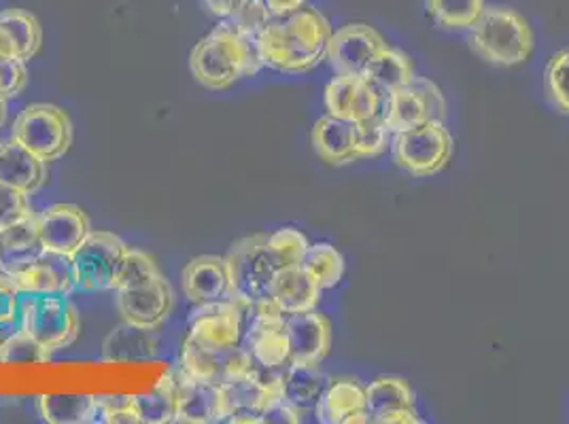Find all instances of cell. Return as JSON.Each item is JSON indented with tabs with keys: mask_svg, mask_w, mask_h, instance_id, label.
I'll return each instance as SVG.
<instances>
[{
	"mask_svg": "<svg viewBox=\"0 0 569 424\" xmlns=\"http://www.w3.org/2000/svg\"><path fill=\"white\" fill-rule=\"evenodd\" d=\"M366 401L370 423L380 424V421L396 412L417 410V395L410 382L402 376L375 377L366 386Z\"/></svg>",
	"mask_w": 569,
	"mask_h": 424,
	"instance_id": "obj_29",
	"label": "cell"
},
{
	"mask_svg": "<svg viewBox=\"0 0 569 424\" xmlns=\"http://www.w3.org/2000/svg\"><path fill=\"white\" fill-rule=\"evenodd\" d=\"M468 46L489 64L519 67L531 58L536 37L519 11L510 7H485L470 28Z\"/></svg>",
	"mask_w": 569,
	"mask_h": 424,
	"instance_id": "obj_4",
	"label": "cell"
},
{
	"mask_svg": "<svg viewBox=\"0 0 569 424\" xmlns=\"http://www.w3.org/2000/svg\"><path fill=\"white\" fill-rule=\"evenodd\" d=\"M158 351L153 331H144L134 325H123L113 331L102 346L107 361H137V359H151Z\"/></svg>",
	"mask_w": 569,
	"mask_h": 424,
	"instance_id": "obj_33",
	"label": "cell"
},
{
	"mask_svg": "<svg viewBox=\"0 0 569 424\" xmlns=\"http://www.w3.org/2000/svg\"><path fill=\"white\" fill-rule=\"evenodd\" d=\"M22 293L9 274L0 272V327H13L20 321Z\"/></svg>",
	"mask_w": 569,
	"mask_h": 424,
	"instance_id": "obj_44",
	"label": "cell"
},
{
	"mask_svg": "<svg viewBox=\"0 0 569 424\" xmlns=\"http://www.w3.org/2000/svg\"><path fill=\"white\" fill-rule=\"evenodd\" d=\"M323 289L310 276L309 270L300 265H289L277 270L272 286H270V302L277 310L287 314H300L317 310L321 302Z\"/></svg>",
	"mask_w": 569,
	"mask_h": 424,
	"instance_id": "obj_22",
	"label": "cell"
},
{
	"mask_svg": "<svg viewBox=\"0 0 569 424\" xmlns=\"http://www.w3.org/2000/svg\"><path fill=\"white\" fill-rule=\"evenodd\" d=\"M389 43L377 28L347 24L333 30L326 62L336 74H363L377 53Z\"/></svg>",
	"mask_w": 569,
	"mask_h": 424,
	"instance_id": "obj_15",
	"label": "cell"
},
{
	"mask_svg": "<svg viewBox=\"0 0 569 424\" xmlns=\"http://www.w3.org/2000/svg\"><path fill=\"white\" fill-rule=\"evenodd\" d=\"M485 7V0H426L429 18L445 30H470Z\"/></svg>",
	"mask_w": 569,
	"mask_h": 424,
	"instance_id": "obj_34",
	"label": "cell"
},
{
	"mask_svg": "<svg viewBox=\"0 0 569 424\" xmlns=\"http://www.w3.org/2000/svg\"><path fill=\"white\" fill-rule=\"evenodd\" d=\"M48 354L43 353L24 331L11 333L0 351V361L2 363H20V361H46Z\"/></svg>",
	"mask_w": 569,
	"mask_h": 424,
	"instance_id": "obj_41",
	"label": "cell"
},
{
	"mask_svg": "<svg viewBox=\"0 0 569 424\" xmlns=\"http://www.w3.org/2000/svg\"><path fill=\"white\" fill-rule=\"evenodd\" d=\"M391 132L382 123V119L375 118L357 123V158L372 160L391 144Z\"/></svg>",
	"mask_w": 569,
	"mask_h": 424,
	"instance_id": "obj_38",
	"label": "cell"
},
{
	"mask_svg": "<svg viewBox=\"0 0 569 424\" xmlns=\"http://www.w3.org/2000/svg\"><path fill=\"white\" fill-rule=\"evenodd\" d=\"M253 363L263 370H283L289 363V335L281 310L266 304L251 307L242 342Z\"/></svg>",
	"mask_w": 569,
	"mask_h": 424,
	"instance_id": "obj_13",
	"label": "cell"
},
{
	"mask_svg": "<svg viewBox=\"0 0 569 424\" xmlns=\"http://www.w3.org/2000/svg\"><path fill=\"white\" fill-rule=\"evenodd\" d=\"M272 20L268 7L263 0H247L237 13L228 20V24L234 26L242 34L256 39L263 26Z\"/></svg>",
	"mask_w": 569,
	"mask_h": 424,
	"instance_id": "obj_40",
	"label": "cell"
},
{
	"mask_svg": "<svg viewBox=\"0 0 569 424\" xmlns=\"http://www.w3.org/2000/svg\"><path fill=\"white\" fill-rule=\"evenodd\" d=\"M332 32V24L323 13L302 7L283 18H272L253 41L263 67L302 74L326 62Z\"/></svg>",
	"mask_w": 569,
	"mask_h": 424,
	"instance_id": "obj_1",
	"label": "cell"
},
{
	"mask_svg": "<svg viewBox=\"0 0 569 424\" xmlns=\"http://www.w3.org/2000/svg\"><path fill=\"white\" fill-rule=\"evenodd\" d=\"M128 251L130 246L118 234L92 230L69 258L74 289L116 291Z\"/></svg>",
	"mask_w": 569,
	"mask_h": 424,
	"instance_id": "obj_7",
	"label": "cell"
},
{
	"mask_svg": "<svg viewBox=\"0 0 569 424\" xmlns=\"http://www.w3.org/2000/svg\"><path fill=\"white\" fill-rule=\"evenodd\" d=\"M177 386V423H221L219 386L186 376L181 370L174 374Z\"/></svg>",
	"mask_w": 569,
	"mask_h": 424,
	"instance_id": "obj_27",
	"label": "cell"
},
{
	"mask_svg": "<svg viewBox=\"0 0 569 424\" xmlns=\"http://www.w3.org/2000/svg\"><path fill=\"white\" fill-rule=\"evenodd\" d=\"M546 94L552 104L569 115V49L559 51L550 58L546 67Z\"/></svg>",
	"mask_w": 569,
	"mask_h": 424,
	"instance_id": "obj_37",
	"label": "cell"
},
{
	"mask_svg": "<svg viewBox=\"0 0 569 424\" xmlns=\"http://www.w3.org/2000/svg\"><path fill=\"white\" fill-rule=\"evenodd\" d=\"M315 418L317 423L323 424L370 423L366 388L356 380L330 382L315 407Z\"/></svg>",
	"mask_w": 569,
	"mask_h": 424,
	"instance_id": "obj_23",
	"label": "cell"
},
{
	"mask_svg": "<svg viewBox=\"0 0 569 424\" xmlns=\"http://www.w3.org/2000/svg\"><path fill=\"white\" fill-rule=\"evenodd\" d=\"M272 18H283L307 4V0H263Z\"/></svg>",
	"mask_w": 569,
	"mask_h": 424,
	"instance_id": "obj_47",
	"label": "cell"
},
{
	"mask_svg": "<svg viewBox=\"0 0 569 424\" xmlns=\"http://www.w3.org/2000/svg\"><path fill=\"white\" fill-rule=\"evenodd\" d=\"M447 98L427 77H415L410 85L385 95L380 119L391 134L412 130L426 121L447 119Z\"/></svg>",
	"mask_w": 569,
	"mask_h": 424,
	"instance_id": "obj_10",
	"label": "cell"
},
{
	"mask_svg": "<svg viewBox=\"0 0 569 424\" xmlns=\"http://www.w3.org/2000/svg\"><path fill=\"white\" fill-rule=\"evenodd\" d=\"M452 147L445 121H426L412 130L398 132L389 144L396 165L419 179L442 172L451 162Z\"/></svg>",
	"mask_w": 569,
	"mask_h": 424,
	"instance_id": "obj_8",
	"label": "cell"
},
{
	"mask_svg": "<svg viewBox=\"0 0 569 424\" xmlns=\"http://www.w3.org/2000/svg\"><path fill=\"white\" fill-rule=\"evenodd\" d=\"M7 337H9V335H7V327H0V351H2V344H4Z\"/></svg>",
	"mask_w": 569,
	"mask_h": 424,
	"instance_id": "obj_49",
	"label": "cell"
},
{
	"mask_svg": "<svg viewBox=\"0 0 569 424\" xmlns=\"http://www.w3.org/2000/svg\"><path fill=\"white\" fill-rule=\"evenodd\" d=\"M48 183V162L28 151L24 144L0 141V185L32 195Z\"/></svg>",
	"mask_w": 569,
	"mask_h": 424,
	"instance_id": "obj_21",
	"label": "cell"
},
{
	"mask_svg": "<svg viewBox=\"0 0 569 424\" xmlns=\"http://www.w3.org/2000/svg\"><path fill=\"white\" fill-rule=\"evenodd\" d=\"M302 265L309 270L310 276L319 283L323 291L340 283L345 276V267H347L342 253L330 242L310 244Z\"/></svg>",
	"mask_w": 569,
	"mask_h": 424,
	"instance_id": "obj_35",
	"label": "cell"
},
{
	"mask_svg": "<svg viewBox=\"0 0 569 424\" xmlns=\"http://www.w3.org/2000/svg\"><path fill=\"white\" fill-rule=\"evenodd\" d=\"M363 77L379 90L380 94L387 95L410 85L417 72H415L412 60L403 51L387 46L368 64Z\"/></svg>",
	"mask_w": 569,
	"mask_h": 424,
	"instance_id": "obj_31",
	"label": "cell"
},
{
	"mask_svg": "<svg viewBox=\"0 0 569 424\" xmlns=\"http://www.w3.org/2000/svg\"><path fill=\"white\" fill-rule=\"evenodd\" d=\"M266 236L268 234L242 238L230 246L228 255H223L234 297L251 307L272 304L270 286L277 267L266 251Z\"/></svg>",
	"mask_w": 569,
	"mask_h": 424,
	"instance_id": "obj_9",
	"label": "cell"
},
{
	"mask_svg": "<svg viewBox=\"0 0 569 424\" xmlns=\"http://www.w3.org/2000/svg\"><path fill=\"white\" fill-rule=\"evenodd\" d=\"M251 306L237 297L202 304L191 312L188 340L213 351H228L242 342Z\"/></svg>",
	"mask_w": 569,
	"mask_h": 424,
	"instance_id": "obj_11",
	"label": "cell"
},
{
	"mask_svg": "<svg viewBox=\"0 0 569 424\" xmlns=\"http://www.w3.org/2000/svg\"><path fill=\"white\" fill-rule=\"evenodd\" d=\"M309 238L296 228H283L266 236V251L277 270L300 265L309 251Z\"/></svg>",
	"mask_w": 569,
	"mask_h": 424,
	"instance_id": "obj_36",
	"label": "cell"
},
{
	"mask_svg": "<svg viewBox=\"0 0 569 424\" xmlns=\"http://www.w3.org/2000/svg\"><path fill=\"white\" fill-rule=\"evenodd\" d=\"M46 253L39 232V214L32 212L22 221L0 230V272L16 276L28 270Z\"/></svg>",
	"mask_w": 569,
	"mask_h": 424,
	"instance_id": "obj_20",
	"label": "cell"
},
{
	"mask_svg": "<svg viewBox=\"0 0 569 424\" xmlns=\"http://www.w3.org/2000/svg\"><path fill=\"white\" fill-rule=\"evenodd\" d=\"M98 423L139 424L134 395H96Z\"/></svg>",
	"mask_w": 569,
	"mask_h": 424,
	"instance_id": "obj_39",
	"label": "cell"
},
{
	"mask_svg": "<svg viewBox=\"0 0 569 424\" xmlns=\"http://www.w3.org/2000/svg\"><path fill=\"white\" fill-rule=\"evenodd\" d=\"M134 407L141 424L177 423L174 374L162 377L151 391L134 395Z\"/></svg>",
	"mask_w": 569,
	"mask_h": 424,
	"instance_id": "obj_32",
	"label": "cell"
},
{
	"mask_svg": "<svg viewBox=\"0 0 569 424\" xmlns=\"http://www.w3.org/2000/svg\"><path fill=\"white\" fill-rule=\"evenodd\" d=\"M256 367L251 354L244 351L242 344H238L234 349L228 351H213V349H204L196 342H191L186 337L183 349H181V363L179 370L186 376L207 382V384H223L232 377L242 376L247 372H251Z\"/></svg>",
	"mask_w": 569,
	"mask_h": 424,
	"instance_id": "obj_14",
	"label": "cell"
},
{
	"mask_svg": "<svg viewBox=\"0 0 569 424\" xmlns=\"http://www.w3.org/2000/svg\"><path fill=\"white\" fill-rule=\"evenodd\" d=\"M289 363H321L332 351V323L319 310L284 316Z\"/></svg>",
	"mask_w": 569,
	"mask_h": 424,
	"instance_id": "obj_18",
	"label": "cell"
},
{
	"mask_svg": "<svg viewBox=\"0 0 569 424\" xmlns=\"http://www.w3.org/2000/svg\"><path fill=\"white\" fill-rule=\"evenodd\" d=\"M41 418L49 424H96L98 403L96 395L86 393H58L41 395L37 400Z\"/></svg>",
	"mask_w": 569,
	"mask_h": 424,
	"instance_id": "obj_30",
	"label": "cell"
},
{
	"mask_svg": "<svg viewBox=\"0 0 569 424\" xmlns=\"http://www.w3.org/2000/svg\"><path fill=\"white\" fill-rule=\"evenodd\" d=\"M20 331L49 356L77 342L81 316L67 295H22Z\"/></svg>",
	"mask_w": 569,
	"mask_h": 424,
	"instance_id": "obj_5",
	"label": "cell"
},
{
	"mask_svg": "<svg viewBox=\"0 0 569 424\" xmlns=\"http://www.w3.org/2000/svg\"><path fill=\"white\" fill-rule=\"evenodd\" d=\"M181 284L186 297L193 306L234 297L228 263L221 255L193 258L181 272Z\"/></svg>",
	"mask_w": 569,
	"mask_h": 424,
	"instance_id": "obj_19",
	"label": "cell"
},
{
	"mask_svg": "<svg viewBox=\"0 0 569 424\" xmlns=\"http://www.w3.org/2000/svg\"><path fill=\"white\" fill-rule=\"evenodd\" d=\"M43 46V28L26 9L0 11V55L30 62Z\"/></svg>",
	"mask_w": 569,
	"mask_h": 424,
	"instance_id": "obj_26",
	"label": "cell"
},
{
	"mask_svg": "<svg viewBox=\"0 0 569 424\" xmlns=\"http://www.w3.org/2000/svg\"><path fill=\"white\" fill-rule=\"evenodd\" d=\"M28 85V71L26 62L0 55V95L16 98L22 94Z\"/></svg>",
	"mask_w": 569,
	"mask_h": 424,
	"instance_id": "obj_43",
	"label": "cell"
},
{
	"mask_svg": "<svg viewBox=\"0 0 569 424\" xmlns=\"http://www.w3.org/2000/svg\"><path fill=\"white\" fill-rule=\"evenodd\" d=\"M11 139L24 144L43 162H58L71 151L74 141V128L64 109L56 104H28L13 121Z\"/></svg>",
	"mask_w": 569,
	"mask_h": 424,
	"instance_id": "obj_6",
	"label": "cell"
},
{
	"mask_svg": "<svg viewBox=\"0 0 569 424\" xmlns=\"http://www.w3.org/2000/svg\"><path fill=\"white\" fill-rule=\"evenodd\" d=\"M298 424L302 423V414L287 403L283 397V388L268 401L263 414H261V424Z\"/></svg>",
	"mask_w": 569,
	"mask_h": 424,
	"instance_id": "obj_45",
	"label": "cell"
},
{
	"mask_svg": "<svg viewBox=\"0 0 569 424\" xmlns=\"http://www.w3.org/2000/svg\"><path fill=\"white\" fill-rule=\"evenodd\" d=\"M4 119H7V98L0 95V128L4 125Z\"/></svg>",
	"mask_w": 569,
	"mask_h": 424,
	"instance_id": "obj_48",
	"label": "cell"
},
{
	"mask_svg": "<svg viewBox=\"0 0 569 424\" xmlns=\"http://www.w3.org/2000/svg\"><path fill=\"white\" fill-rule=\"evenodd\" d=\"M22 295H71L74 289L71 260L58 253H43L28 270L11 276Z\"/></svg>",
	"mask_w": 569,
	"mask_h": 424,
	"instance_id": "obj_24",
	"label": "cell"
},
{
	"mask_svg": "<svg viewBox=\"0 0 569 424\" xmlns=\"http://www.w3.org/2000/svg\"><path fill=\"white\" fill-rule=\"evenodd\" d=\"M32 212L34 211L30 209L28 195H24L22 191L0 185V230L22 221Z\"/></svg>",
	"mask_w": 569,
	"mask_h": 424,
	"instance_id": "obj_42",
	"label": "cell"
},
{
	"mask_svg": "<svg viewBox=\"0 0 569 424\" xmlns=\"http://www.w3.org/2000/svg\"><path fill=\"white\" fill-rule=\"evenodd\" d=\"M279 391L281 374L263 380L256 367L242 376L219 384L221 423L261 424V414L268 401Z\"/></svg>",
	"mask_w": 569,
	"mask_h": 424,
	"instance_id": "obj_12",
	"label": "cell"
},
{
	"mask_svg": "<svg viewBox=\"0 0 569 424\" xmlns=\"http://www.w3.org/2000/svg\"><path fill=\"white\" fill-rule=\"evenodd\" d=\"M116 302L123 323L156 333L170 319L174 293L156 261L130 249L116 289Z\"/></svg>",
	"mask_w": 569,
	"mask_h": 424,
	"instance_id": "obj_3",
	"label": "cell"
},
{
	"mask_svg": "<svg viewBox=\"0 0 569 424\" xmlns=\"http://www.w3.org/2000/svg\"><path fill=\"white\" fill-rule=\"evenodd\" d=\"M39 232L48 253L71 258L83 240L90 236L92 223L77 204H51L39 214Z\"/></svg>",
	"mask_w": 569,
	"mask_h": 424,
	"instance_id": "obj_17",
	"label": "cell"
},
{
	"mask_svg": "<svg viewBox=\"0 0 569 424\" xmlns=\"http://www.w3.org/2000/svg\"><path fill=\"white\" fill-rule=\"evenodd\" d=\"M263 69L256 41L234 26L221 24L200 39L190 53L193 79L213 92L230 90Z\"/></svg>",
	"mask_w": 569,
	"mask_h": 424,
	"instance_id": "obj_2",
	"label": "cell"
},
{
	"mask_svg": "<svg viewBox=\"0 0 569 424\" xmlns=\"http://www.w3.org/2000/svg\"><path fill=\"white\" fill-rule=\"evenodd\" d=\"M244 2L247 0H207V7H209V11L213 13L214 18L230 20Z\"/></svg>",
	"mask_w": 569,
	"mask_h": 424,
	"instance_id": "obj_46",
	"label": "cell"
},
{
	"mask_svg": "<svg viewBox=\"0 0 569 424\" xmlns=\"http://www.w3.org/2000/svg\"><path fill=\"white\" fill-rule=\"evenodd\" d=\"M330 376L321 370V363H287L281 372V388L287 403H291L302 416L315 414V407L330 386Z\"/></svg>",
	"mask_w": 569,
	"mask_h": 424,
	"instance_id": "obj_28",
	"label": "cell"
},
{
	"mask_svg": "<svg viewBox=\"0 0 569 424\" xmlns=\"http://www.w3.org/2000/svg\"><path fill=\"white\" fill-rule=\"evenodd\" d=\"M382 100L385 95L363 74H336L323 94L328 115L356 123L379 118Z\"/></svg>",
	"mask_w": 569,
	"mask_h": 424,
	"instance_id": "obj_16",
	"label": "cell"
},
{
	"mask_svg": "<svg viewBox=\"0 0 569 424\" xmlns=\"http://www.w3.org/2000/svg\"><path fill=\"white\" fill-rule=\"evenodd\" d=\"M310 142L319 160L326 164L349 165L359 162L356 121L323 115L315 121Z\"/></svg>",
	"mask_w": 569,
	"mask_h": 424,
	"instance_id": "obj_25",
	"label": "cell"
}]
</instances>
